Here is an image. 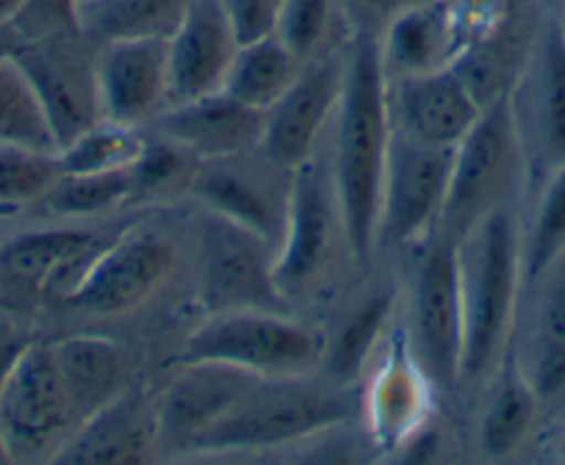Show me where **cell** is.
I'll return each instance as SVG.
<instances>
[{"label":"cell","instance_id":"obj_46","mask_svg":"<svg viewBox=\"0 0 565 465\" xmlns=\"http://www.w3.org/2000/svg\"><path fill=\"white\" fill-rule=\"evenodd\" d=\"M563 34H565V23H563Z\"/></svg>","mask_w":565,"mask_h":465},{"label":"cell","instance_id":"obj_23","mask_svg":"<svg viewBox=\"0 0 565 465\" xmlns=\"http://www.w3.org/2000/svg\"><path fill=\"white\" fill-rule=\"evenodd\" d=\"M159 443L156 408L139 393L125 391L86 419L56 452L58 463H141Z\"/></svg>","mask_w":565,"mask_h":465},{"label":"cell","instance_id":"obj_19","mask_svg":"<svg viewBox=\"0 0 565 465\" xmlns=\"http://www.w3.org/2000/svg\"><path fill=\"white\" fill-rule=\"evenodd\" d=\"M388 102L396 131L447 150L458 148L482 111V102L455 67L388 78Z\"/></svg>","mask_w":565,"mask_h":465},{"label":"cell","instance_id":"obj_3","mask_svg":"<svg viewBox=\"0 0 565 465\" xmlns=\"http://www.w3.org/2000/svg\"><path fill=\"white\" fill-rule=\"evenodd\" d=\"M350 419L341 393L313 386L306 377L258 380L214 426L189 446L192 454L264 452L308 441Z\"/></svg>","mask_w":565,"mask_h":465},{"label":"cell","instance_id":"obj_42","mask_svg":"<svg viewBox=\"0 0 565 465\" xmlns=\"http://www.w3.org/2000/svg\"><path fill=\"white\" fill-rule=\"evenodd\" d=\"M25 0H0V29H12L14 20L23 12Z\"/></svg>","mask_w":565,"mask_h":465},{"label":"cell","instance_id":"obj_1","mask_svg":"<svg viewBox=\"0 0 565 465\" xmlns=\"http://www.w3.org/2000/svg\"><path fill=\"white\" fill-rule=\"evenodd\" d=\"M394 122L380 40L358 34L347 47L344 86L335 108L333 186L347 247L358 263L377 250V216Z\"/></svg>","mask_w":565,"mask_h":465},{"label":"cell","instance_id":"obj_7","mask_svg":"<svg viewBox=\"0 0 565 465\" xmlns=\"http://www.w3.org/2000/svg\"><path fill=\"white\" fill-rule=\"evenodd\" d=\"M341 245L347 247V233L333 175H324L322 166L308 159L291 170L289 216L275 256L280 294L291 300L317 289L333 269Z\"/></svg>","mask_w":565,"mask_h":465},{"label":"cell","instance_id":"obj_39","mask_svg":"<svg viewBox=\"0 0 565 465\" xmlns=\"http://www.w3.org/2000/svg\"><path fill=\"white\" fill-rule=\"evenodd\" d=\"M238 45L275 36L282 0H220Z\"/></svg>","mask_w":565,"mask_h":465},{"label":"cell","instance_id":"obj_40","mask_svg":"<svg viewBox=\"0 0 565 465\" xmlns=\"http://www.w3.org/2000/svg\"><path fill=\"white\" fill-rule=\"evenodd\" d=\"M416 3H424V0H352V7L363 9L366 14H374V18L391 20L394 14L405 12V9L416 7Z\"/></svg>","mask_w":565,"mask_h":465},{"label":"cell","instance_id":"obj_16","mask_svg":"<svg viewBox=\"0 0 565 465\" xmlns=\"http://www.w3.org/2000/svg\"><path fill=\"white\" fill-rule=\"evenodd\" d=\"M100 120L119 126L153 122L170 106L167 40L106 42L95 56Z\"/></svg>","mask_w":565,"mask_h":465},{"label":"cell","instance_id":"obj_10","mask_svg":"<svg viewBox=\"0 0 565 465\" xmlns=\"http://www.w3.org/2000/svg\"><path fill=\"white\" fill-rule=\"evenodd\" d=\"M455 150L430 148L394 128L380 194L377 247H405L438 230Z\"/></svg>","mask_w":565,"mask_h":465},{"label":"cell","instance_id":"obj_11","mask_svg":"<svg viewBox=\"0 0 565 465\" xmlns=\"http://www.w3.org/2000/svg\"><path fill=\"white\" fill-rule=\"evenodd\" d=\"M411 349L436 386L449 388L460 380L463 366V307H460L458 245L438 230V239L424 250L413 278Z\"/></svg>","mask_w":565,"mask_h":465},{"label":"cell","instance_id":"obj_18","mask_svg":"<svg viewBox=\"0 0 565 465\" xmlns=\"http://www.w3.org/2000/svg\"><path fill=\"white\" fill-rule=\"evenodd\" d=\"M14 58L34 84L36 97L51 122L56 153L78 133L100 120L95 86V58L84 62L81 53L70 47L67 36L23 42Z\"/></svg>","mask_w":565,"mask_h":465},{"label":"cell","instance_id":"obj_41","mask_svg":"<svg viewBox=\"0 0 565 465\" xmlns=\"http://www.w3.org/2000/svg\"><path fill=\"white\" fill-rule=\"evenodd\" d=\"M25 344H29V340H18L12 338V335H0V382L9 375V369H12V364L18 360V355L23 353Z\"/></svg>","mask_w":565,"mask_h":465},{"label":"cell","instance_id":"obj_36","mask_svg":"<svg viewBox=\"0 0 565 465\" xmlns=\"http://www.w3.org/2000/svg\"><path fill=\"white\" fill-rule=\"evenodd\" d=\"M53 216L62 219H92L130 203V175L122 172H100V175H64L53 183L42 199Z\"/></svg>","mask_w":565,"mask_h":465},{"label":"cell","instance_id":"obj_4","mask_svg":"<svg viewBox=\"0 0 565 465\" xmlns=\"http://www.w3.org/2000/svg\"><path fill=\"white\" fill-rule=\"evenodd\" d=\"M328 338L322 329L282 311L211 313L189 335L178 364H222L264 380L308 377L324 364Z\"/></svg>","mask_w":565,"mask_h":465},{"label":"cell","instance_id":"obj_22","mask_svg":"<svg viewBox=\"0 0 565 465\" xmlns=\"http://www.w3.org/2000/svg\"><path fill=\"white\" fill-rule=\"evenodd\" d=\"M236 51V34L220 0H189L175 34L167 40L170 102L220 91Z\"/></svg>","mask_w":565,"mask_h":465},{"label":"cell","instance_id":"obj_44","mask_svg":"<svg viewBox=\"0 0 565 465\" xmlns=\"http://www.w3.org/2000/svg\"><path fill=\"white\" fill-rule=\"evenodd\" d=\"M0 463H12V457H9L7 443H3V435H0Z\"/></svg>","mask_w":565,"mask_h":465},{"label":"cell","instance_id":"obj_43","mask_svg":"<svg viewBox=\"0 0 565 465\" xmlns=\"http://www.w3.org/2000/svg\"><path fill=\"white\" fill-rule=\"evenodd\" d=\"M20 45H23V40L14 34V29H0V56L3 53H14Z\"/></svg>","mask_w":565,"mask_h":465},{"label":"cell","instance_id":"obj_27","mask_svg":"<svg viewBox=\"0 0 565 465\" xmlns=\"http://www.w3.org/2000/svg\"><path fill=\"white\" fill-rule=\"evenodd\" d=\"M302 64L306 62H300L277 36L238 45L222 89L255 111L266 113L280 100L282 91L295 84Z\"/></svg>","mask_w":565,"mask_h":465},{"label":"cell","instance_id":"obj_35","mask_svg":"<svg viewBox=\"0 0 565 465\" xmlns=\"http://www.w3.org/2000/svg\"><path fill=\"white\" fill-rule=\"evenodd\" d=\"M565 256V164L554 166L537 199L530 233L521 247L526 280H537Z\"/></svg>","mask_w":565,"mask_h":465},{"label":"cell","instance_id":"obj_26","mask_svg":"<svg viewBox=\"0 0 565 465\" xmlns=\"http://www.w3.org/2000/svg\"><path fill=\"white\" fill-rule=\"evenodd\" d=\"M189 0H81L78 29L106 42L170 40Z\"/></svg>","mask_w":565,"mask_h":465},{"label":"cell","instance_id":"obj_5","mask_svg":"<svg viewBox=\"0 0 565 465\" xmlns=\"http://www.w3.org/2000/svg\"><path fill=\"white\" fill-rule=\"evenodd\" d=\"M524 170V137L513 91L482 106L452 159L447 205L438 230L458 241L482 216L504 208Z\"/></svg>","mask_w":565,"mask_h":465},{"label":"cell","instance_id":"obj_9","mask_svg":"<svg viewBox=\"0 0 565 465\" xmlns=\"http://www.w3.org/2000/svg\"><path fill=\"white\" fill-rule=\"evenodd\" d=\"M275 256L264 236L203 208L200 285L209 313L282 311L289 300L277 289Z\"/></svg>","mask_w":565,"mask_h":465},{"label":"cell","instance_id":"obj_8","mask_svg":"<svg viewBox=\"0 0 565 465\" xmlns=\"http://www.w3.org/2000/svg\"><path fill=\"white\" fill-rule=\"evenodd\" d=\"M493 0H424L388 20L380 56L388 78L436 73L502 20Z\"/></svg>","mask_w":565,"mask_h":465},{"label":"cell","instance_id":"obj_34","mask_svg":"<svg viewBox=\"0 0 565 465\" xmlns=\"http://www.w3.org/2000/svg\"><path fill=\"white\" fill-rule=\"evenodd\" d=\"M58 177L62 164L56 150L0 142V216L45 199Z\"/></svg>","mask_w":565,"mask_h":465},{"label":"cell","instance_id":"obj_24","mask_svg":"<svg viewBox=\"0 0 565 465\" xmlns=\"http://www.w3.org/2000/svg\"><path fill=\"white\" fill-rule=\"evenodd\" d=\"M51 346L78 426L130 391L128 358L122 346L114 344L111 338L70 335Z\"/></svg>","mask_w":565,"mask_h":465},{"label":"cell","instance_id":"obj_28","mask_svg":"<svg viewBox=\"0 0 565 465\" xmlns=\"http://www.w3.org/2000/svg\"><path fill=\"white\" fill-rule=\"evenodd\" d=\"M537 404H541V397L521 371L519 360L510 358L482 413L480 448L486 457H510L524 443L535 424Z\"/></svg>","mask_w":565,"mask_h":465},{"label":"cell","instance_id":"obj_32","mask_svg":"<svg viewBox=\"0 0 565 465\" xmlns=\"http://www.w3.org/2000/svg\"><path fill=\"white\" fill-rule=\"evenodd\" d=\"M200 164L203 161L167 139L156 137V142H145V150L128 170L130 203H164L186 192L192 194Z\"/></svg>","mask_w":565,"mask_h":465},{"label":"cell","instance_id":"obj_17","mask_svg":"<svg viewBox=\"0 0 565 465\" xmlns=\"http://www.w3.org/2000/svg\"><path fill=\"white\" fill-rule=\"evenodd\" d=\"M249 155L253 153L203 161L194 175L192 194L205 210L258 233L277 250L289 216L291 175L286 183L277 181L275 175H266L271 161H266V170H260L249 161Z\"/></svg>","mask_w":565,"mask_h":465},{"label":"cell","instance_id":"obj_37","mask_svg":"<svg viewBox=\"0 0 565 465\" xmlns=\"http://www.w3.org/2000/svg\"><path fill=\"white\" fill-rule=\"evenodd\" d=\"M333 0H282L275 36L289 47L300 62L322 53L330 31Z\"/></svg>","mask_w":565,"mask_h":465},{"label":"cell","instance_id":"obj_29","mask_svg":"<svg viewBox=\"0 0 565 465\" xmlns=\"http://www.w3.org/2000/svg\"><path fill=\"white\" fill-rule=\"evenodd\" d=\"M0 142L56 150L45 108L14 53L0 56Z\"/></svg>","mask_w":565,"mask_h":465},{"label":"cell","instance_id":"obj_6","mask_svg":"<svg viewBox=\"0 0 565 465\" xmlns=\"http://www.w3.org/2000/svg\"><path fill=\"white\" fill-rule=\"evenodd\" d=\"M78 430L51 344H25L0 382V435L14 459L56 457Z\"/></svg>","mask_w":565,"mask_h":465},{"label":"cell","instance_id":"obj_30","mask_svg":"<svg viewBox=\"0 0 565 465\" xmlns=\"http://www.w3.org/2000/svg\"><path fill=\"white\" fill-rule=\"evenodd\" d=\"M535 128L546 164H565V34L552 29L543 40L537 86L532 95Z\"/></svg>","mask_w":565,"mask_h":465},{"label":"cell","instance_id":"obj_38","mask_svg":"<svg viewBox=\"0 0 565 465\" xmlns=\"http://www.w3.org/2000/svg\"><path fill=\"white\" fill-rule=\"evenodd\" d=\"M81 0H25L23 12L14 20V34L23 42L70 36L78 29Z\"/></svg>","mask_w":565,"mask_h":465},{"label":"cell","instance_id":"obj_33","mask_svg":"<svg viewBox=\"0 0 565 465\" xmlns=\"http://www.w3.org/2000/svg\"><path fill=\"white\" fill-rule=\"evenodd\" d=\"M391 307H394V300H391L388 291H377V294L366 296L352 311V316H347L335 338L328 340L324 360H328L339 380L350 382L366 369L369 358L380 346V335H383L385 324L391 318Z\"/></svg>","mask_w":565,"mask_h":465},{"label":"cell","instance_id":"obj_12","mask_svg":"<svg viewBox=\"0 0 565 465\" xmlns=\"http://www.w3.org/2000/svg\"><path fill=\"white\" fill-rule=\"evenodd\" d=\"M175 247L164 233L134 225L108 239L64 305L95 316H119L148 302L175 269Z\"/></svg>","mask_w":565,"mask_h":465},{"label":"cell","instance_id":"obj_14","mask_svg":"<svg viewBox=\"0 0 565 465\" xmlns=\"http://www.w3.org/2000/svg\"><path fill=\"white\" fill-rule=\"evenodd\" d=\"M347 53H317L302 64L295 84L264 113L260 153L282 170H297L313 155L324 126L335 117L344 86Z\"/></svg>","mask_w":565,"mask_h":465},{"label":"cell","instance_id":"obj_2","mask_svg":"<svg viewBox=\"0 0 565 465\" xmlns=\"http://www.w3.org/2000/svg\"><path fill=\"white\" fill-rule=\"evenodd\" d=\"M463 366L460 377L488 375L502 360L524 278L521 241L508 208L482 216L458 241Z\"/></svg>","mask_w":565,"mask_h":465},{"label":"cell","instance_id":"obj_31","mask_svg":"<svg viewBox=\"0 0 565 465\" xmlns=\"http://www.w3.org/2000/svg\"><path fill=\"white\" fill-rule=\"evenodd\" d=\"M145 150V139L134 126H119L111 120H97L84 133L58 148V164L64 175H100L122 172L134 166Z\"/></svg>","mask_w":565,"mask_h":465},{"label":"cell","instance_id":"obj_15","mask_svg":"<svg viewBox=\"0 0 565 465\" xmlns=\"http://www.w3.org/2000/svg\"><path fill=\"white\" fill-rule=\"evenodd\" d=\"M436 382L422 369L402 327L391 335L369 375L363 415L374 446L399 454L413 435L430 424L436 410Z\"/></svg>","mask_w":565,"mask_h":465},{"label":"cell","instance_id":"obj_21","mask_svg":"<svg viewBox=\"0 0 565 465\" xmlns=\"http://www.w3.org/2000/svg\"><path fill=\"white\" fill-rule=\"evenodd\" d=\"M178 366L181 369L164 388L159 402H153V408L159 443H172L183 452H189V446L209 426H214L255 382L264 380L233 366L203 364V360Z\"/></svg>","mask_w":565,"mask_h":465},{"label":"cell","instance_id":"obj_45","mask_svg":"<svg viewBox=\"0 0 565 465\" xmlns=\"http://www.w3.org/2000/svg\"><path fill=\"white\" fill-rule=\"evenodd\" d=\"M557 454H559V459H563V463H565V435H563V441H559V448H557Z\"/></svg>","mask_w":565,"mask_h":465},{"label":"cell","instance_id":"obj_25","mask_svg":"<svg viewBox=\"0 0 565 465\" xmlns=\"http://www.w3.org/2000/svg\"><path fill=\"white\" fill-rule=\"evenodd\" d=\"M537 280L546 285L532 318L526 358L515 360L537 397L554 399L565 393V256Z\"/></svg>","mask_w":565,"mask_h":465},{"label":"cell","instance_id":"obj_20","mask_svg":"<svg viewBox=\"0 0 565 465\" xmlns=\"http://www.w3.org/2000/svg\"><path fill=\"white\" fill-rule=\"evenodd\" d=\"M156 137L189 150L200 161L258 153L264 113L236 100L225 89L192 100L170 102L153 120Z\"/></svg>","mask_w":565,"mask_h":465},{"label":"cell","instance_id":"obj_13","mask_svg":"<svg viewBox=\"0 0 565 465\" xmlns=\"http://www.w3.org/2000/svg\"><path fill=\"white\" fill-rule=\"evenodd\" d=\"M106 241L84 227H40L3 239L0 305L14 296L67 302Z\"/></svg>","mask_w":565,"mask_h":465}]
</instances>
